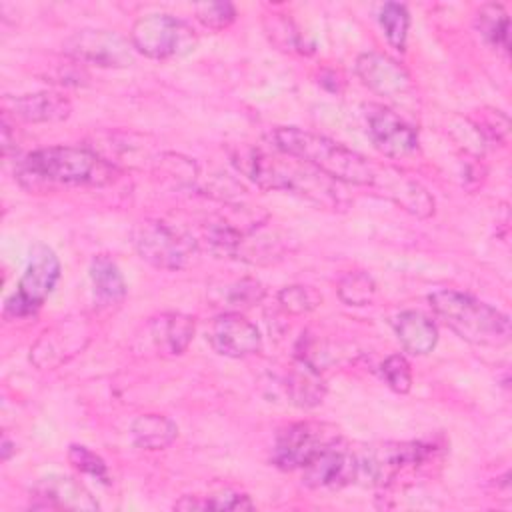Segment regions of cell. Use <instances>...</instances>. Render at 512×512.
Instances as JSON below:
<instances>
[{"mask_svg": "<svg viewBox=\"0 0 512 512\" xmlns=\"http://www.w3.org/2000/svg\"><path fill=\"white\" fill-rule=\"evenodd\" d=\"M230 158L236 170L262 190H284L300 194L318 206L336 204V186L332 184V178L288 154L278 150L276 154H270L262 148L246 144L234 150Z\"/></svg>", "mask_w": 512, "mask_h": 512, "instance_id": "6da1fadb", "label": "cell"}, {"mask_svg": "<svg viewBox=\"0 0 512 512\" xmlns=\"http://www.w3.org/2000/svg\"><path fill=\"white\" fill-rule=\"evenodd\" d=\"M272 148L288 154L334 182L372 186L376 168L358 152L338 144L332 138L314 134L296 126H280L270 132Z\"/></svg>", "mask_w": 512, "mask_h": 512, "instance_id": "7a4b0ae2", "label": "cell"}, {"mask_svg": "<svg viewBox=\"0 0 512 512\" xmlns=\"http://www.w3.org/2000/svg\"><path fill=\"white\" fill-rule=\"evenodd\" d=\"M112 162L84 146H48L24 156L18 164V178L30 186H106L116 178Z\"/></svg>", "mask_w": 512, "mask_h": 512, "instance_id": "3957f363", "label": "cell"}, {"mask_svg": "<svg viewBox=\"0 0 512 512\" xmlns=\"http://www.w3.org/2000/svg\"><path fill=\"white\" fill-rule=\"evenodd\" d=\"M430 308L462 340L480 346H502L510 340V318L498 308L458 290L428 296Z\"/></svg>", "mask_w": 512, "mask_h": 512, "instance_id": "277c9868", "label": "cell"}, {"mask_svg": "<svg viewBox=\"0 0 512 512\" xmlns=\"http://www.w3.org/2000/svg\"><path fill=\"white\" fill-rule=\"evenodd\" d=\"M132 244L142 260L162 270H182L198 256L196 240L162 220H142L132 230Z\"/></svg>", "mask_w": 512, "mask_h": 512, "instance_id": "5b68a950", "label": "cell"}, {"mask_svg": "<svg viewBox=\"0 0 512 512\" xmlns=\"http://www.w3.org/2000/svg\"><path fill=\"white\" fill-rule=\"evenodd\" d=\"M60 280V260L56 252L44 244L36 242L30 248L26 268L16 286V292L4 304L6 318H26L36 314V310L46 302Z\"/></svg>", "mask_w": 512, "mask_h": 512, "instance_id": "8992f818", "label": "cell"}, {"mask_svg": "<svg viewBox=\"0 0 512 512\" xmlns=\"http://www.w3.org/2000/svg\"><path fill=\"white\" fill-rule=\"evenodd\" d=\"M130 42L146 58L166 60L190 54L198 36L188 22L172 14H146L132 24Z\"/></svg>", "mask_w": 512, "mask_h": 512, "instance_id": "52a82bcc", "label": "cell"}, {"mask_svg": "<svg viewBox=\"0 0 512 512\" xmlns=\"http://www.w3.org/2000/svg\"><path fill=\"white\" fill-rule=\"evenodd\" d=\"M338 438V430L326 422L306 420L288 424L276 436L272 448V462L280 470L304 468Z\"/></svg>", "mask_w": 512, "mask_h": 512, "instance_id": "ba28073f", "label": "cell"}, {"mask_svg": "<svg viewBox=\"0 0 512 512\" xmlns=\"http://www.w3.org/2000/svg\"><path fill=\"white\" fill-rule=\"evenodd\" d=\"M422 442H384L358 450V480L368 486H386L402 470L416 468L428 456Z\"/></svg>", "mask_w": 512, "mask_h": 512, "instance_id": "9c48e42d", "label": "cell"}, {"mask_svg": "<svg viewBox=\"0 0 512 512\" xmlns=\"http://www.w3.org/2000/svg\"><path fill=\"white\" fill-rule=\"evenodd\" d=\"M64 54L80 64L126 68L134 64V46L114 30L82 28L64 40Z\"/></svg>", "mask_w": 512, "mask_h": 512, "instance_id": "30bf717a", "label": "cell"}, {"mask_svg": "<svg viewBox=\"0 0 512 512\" xmlns=\"http://www.w3.org/2000/svg\"><path fill=\"white\" fill-rule=\"evenodd\" d=\"M364 122L370 142L388 158H406L418 150V132L400 114L382 106L366 104Z\"/></svg>", "mask_w": 512, "mask_h": 512, "instance_id": "8fae6325", "label": "cell"}, {"mask_svg": "<svg viewBox=\"0 0 512 512\" xmlns=\"http://www.w3.org/2000/svg\"><path fill=\"white\" fill-rule=\"evenodd\" d=\"M304 470V484L310 488H342L358 482V450L342 438L324 448Z\"/></svg>", "mask_w": 512, "mask_h": 512, "instance_id": "7c38bea8", "label": "cell"}, {"mask_svg": "<svg viewBox=\"0 0 512 512\" xmlns=\"http://www.w3.org/2000/svg\"><path fill=\"white\" fill-rule=\"evenodd\" d=\"M206 340L214 352L226 358H246L262 348L258 328L240 312H222L216 316L206 330Z\"/></svg>", "mask_w": 512, "mask_h": 512, "instance_id": "4fadbf2b", "label": "cell"}, {"mask_svg": "<svg viewBox=\"0 0 512 512\" xmlns=\"http://www.w3.org/2000/svg\"><path fill=\"white\" fill-rule=\"evenodd\" d=\"M88 334V326L82 318L62 320L38 338L30 350V360L38 368H54L80 352L90 338Z\"/></svg>", "mask_w": 512, "mask_h": 512, "instance_id": "5bb4252c", "label": "cell"}, {"mask_svg": "<svg viewBox=\"0 0 512 512\" xmlns=\"http://www.w3.org/2000/svg\"><path fill=\"white\" fill-rule=\"evenodd\" d=\"M34 504L32 508H52V510H98L96 498L90 490L74 480L72 476L64 474H50L40 478L32 486Z\"/></svg>", "mask_w": 512, "mask_h": 512, "instance_id": "9a60e30c", "label": "cell"}, {"mask_svg": "<svg viewBox=\"0 0 512 512\" xmlns=\"http://www.w3.org/2000/svg\"><path fill=\"white\" fill-rule=\"evenodd\" d=\"M356 74L364 86L384 98H400L412 86L408 72L394 58L380 52L360 54Z\"/></svg>", "mask_w": 512, "mask_h": 512, "instance_id": "2e32d148", "label": "cell"}, {"mask_svg": "<svg viewBox=\"0 0 512 512\" xmlns=\"http://www.w3.org/2000/svg\"><path fill=\"white\" fill-rule=\"evenodd\" d=\"M288 400L298 408H314L326 396V382L320 368L306 358H296L284 376Z\"/></svg>", "mask_w": 512, "mask_h": 512, "instance_id": "e0dca14e", "label": "cell"}, {"mask_svg": "<svg viewBox=\"0 0 512 512\" xmlns=\"http://www.w3.org/2000/svg\"><path fill=\"white\" fill-rule=\"evenodd\" d=\"M6 106L24 122H60L72 112L70 100L56 92H36L6 98Z\"/></svg>", "mask_w": 512, "mask_h": 512, "instance_id": "ac0fdd59", "label": "cell"}, {"mask_svg": "<svg viewBox=\"0 0 512 512\" xmlns=\"http://www.w3.org/2000/svg\"><path fill=\"white\" fill-rule=\"evenodd\" d=\"M392 176H384L376 170L374 174V184H380L384 192L406 212L418 216V218H428L434 214V198L428 194L426 188H422L416 180H410L402 176L396 170H390ZM372 184V186H374Z\"/></svg>", "mask_w": 512, "mask_h": 512, "instance_id": "d6986e66", "label": "cell"}, {"mask_svg": "<svg viewBox=\"0 0 512 512\" xmlns=\"http://www.w3.org/2000/svg\"><path fill=\"white\" fill-rule=\"evenodd\" d=\"M196 322L180 312L160 314L150 320V338L154 346L168 356H180L192 342Z\"/></svg>", "mask_w": 512, "mask_h": 512, "instance_id": "ffe728a7", "label": "cell"}, {"mask_svg": "<svg viewBox=\"0 0 512 512\" xmlns=\"http://www.w3.org/2000/svg\"><path fill=\"white\" fill-rule=\"evenodd\" d=\"M394 332L402 348L414 356H424L432 352L438 342L436 324L418 310L400 312L394 318Z\"/></svg>", "mask_w": 512, "mask_h": 512, "instance_id": "44dd1931", "label": "cell"}, {"mask_svg": "<svg viewBox=\"0 0 512 512\" xmlns=\"http://www.w3.org/2000/svg\"><path fill=\"white\" fill-rule=\"evenodd\" d=\"M264 298V286L250 276L224 282L222 286H214L210 300L214 306L224 308V312H240L252 308Z\"/></svg>", "mask_w": 512, "mask_h": 512, "instance_id": "7402d4cb", "label": "cell"}, {"mask_svg": "<svg viewBox=\"0 0 512 512\" xmlns=\"http://www.w3.org/2000/svg\"><path fill=\"white\" fill-rule=\"evenodd\" d=\"M132 442L144 450H164L178 434V426L162 414H142L130 426Z\"/></svg>", "mask_w": 512, "mask_h": 512, "instance_id": "603a6c76", "label": "cell"}, {"mask_svg": "<svg viewBox=\"0 0 512 512\" xmlns=\"http://www.w3.org/2000/svg\"><path fill=\"white\" fill-rule=\"evenodd\" d=\"M90 282L94 288V296L102 304H118L126 296L124 276L118 264L106 254H100L90 262Z\"/></svg>", "mask_w": 512, "mask_h": 512, "instance_id": "cb8c5ba5", "label": "cell"}, {"mask_svg": "<svg viewBox=\"0 0 512 512\" xmlns=\"http://www.w3.org/2000/svg\"><path fill=\"white\" fill-rule=\"evenodd\" d=\"M476 30L494 48L508 52L510 48V22L502 4H484L476 12Z\"/></svg>", "mask_w": 512, "mask_h": 512, "instance_id": "d4e9b609", "label": "cell"}, {"mask_svg": "<svg viewBox=\"0 0 512 512\" xmlns=\"http://www.w3.org/2000/svg\"><path fill=\"white\" fill-rule=\"evenodd\" d=\"M378 22L384 30L388 44L402 52L406 48V38H408V28H410L408 8L398 2H386V4H382L380 12H378Z\"/></svg>", "mask_w": 512, "mask_h": 512, "instance_id": "484cf974", "label": "cell"}, {"mask_svg": "<svg viewBox=\"0 0 512 512\" xmlns=\"http://www.w3.org/2000/svg\"><path fill=\"white\" fill-rule=\"evenodd\" d=\"M178 510H252L254 502L240 492H220L206 498L184 496L174 504Z\"/></svg>", "mask_w": 512, "mask_h": 512, "instance_id": "4316f807", "label": "cell"}, {"mask_svg": "<svg viewBox=\"0 0 512 512\" xmlns=\"http://www.w3.org/2000/svg\"><path fill=\"white\" fill-rule=\"evenodd\" d=\"M376 284L368 272H346L338 282V296L348 306H368L374 300Z\"/></svg>", "mask_w": 512, "mask_h": 512, "instance_id": "83f0119b", "label": "cell"}, {"mask_svg": "<svg viewBox=\"0 0 512 512\" xmlns=\"http://www.w3.org/2000/svg\"><path fill=\"white\" fill-rule=\"evenodd\" d=\"M270 40L280 48V50H290V52H312V46L306 44V38L298 32V28L288 20V18H280V14H274V18H270V26L266 28Z\"/></svg>", "mask_w": 512, "mask_h": 512, "instance_id": "f1b7e54d", "label": "cell"}, {"mask_svg": "<svg viewBox=\"0 0 512 512\" xmlns=\"http://www.w3.org/2000/svg\"><path fill=\"white\" fill-rule=\"evenodd\" d=\"M322 302V296L312 288L304 284H292L278 292V304L284 312L290 314H306L314 310Z\"/></svg>", "mask_w": 512, "mask_h": 512, "instance_id": "f546056e", "label": "cell"}, {"mask_svg": "<svg viewBox=\"0 0 512 512\" xmlns=\"http://www.w3.org/2000/svg\"><path fill=\"white\" fill-rule=\"evenodd\" d=\"M196 20L208 30H224L236 20V8L230 2H202L194 6Z\"/></svg>", "mask_w": 512, "mask_h": 512, "instance_id": "4dcf8cb0", "label": "cell"}, {"mask_svg": "<svg viewBox=\"0 0 512 512\" xmlns=\"http://www.w3.org/2000/svg\"><path fill=\"white\" fill-rule=\"evenodd\" d=\"M68 460L76 470H80V472H84V474H88V476H92V478H96L104 484L110 482L108 468H106L104 460L96 452H92L90 448H86L82 444H72L68 448Z\"/></svg>", "mask_w": 512, "mask_h": 512, "instance_id": "1f68e13d", "label": "cell"}, {"mask_svg": "<svg viewBox=\"0 0 512 512\" xmlns=\"http://www.w3.org/2000/svg\"><path fill=\"white\" fill-rule=\"evenodd\" d=\"M382 378L388 384L390 390L398 392V394H406L412 388V372H410V364L402 354H392L388 356L382 366H380Z\"/></svg>", "mask_w": 512, "mask_h": 512, "instance_id": "d6a6232c", "label": "cell"}, {"mask_svg": "<svg viewBox=\"0 0 512 512\" xmlns=\"http://www.w3.org/2000/svg\"><path fill=\"white\" fill-rule=\"evenodd\" d=\"M16 444L14 442H10L6 436H4V440H2V448H0V452H2V460H8L10 458V454L12 452H16V448H14Z\"/></svg>", "mask_w": 512, "mask_h": 512, "instance_id": "836d02e7", "label": "cell"}]
</instances>
